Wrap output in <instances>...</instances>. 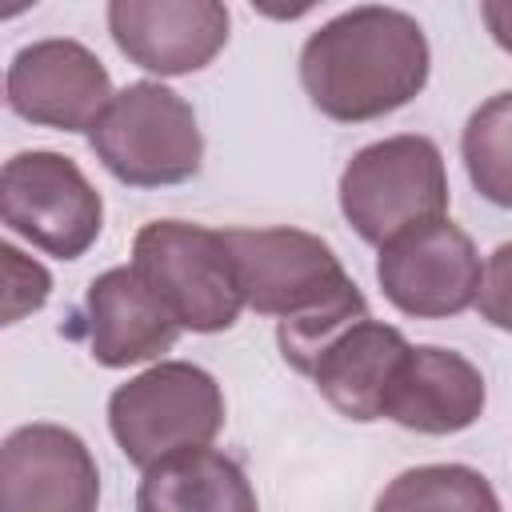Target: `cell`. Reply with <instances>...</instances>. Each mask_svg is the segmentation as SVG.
Returning <instances> with one entry per match:
<instances>
[{
	"mask_svg": "<svg viewBox=\"0 0 512 512\" xmlns=\"http://www.w3.org/2000/svg\"><path fill=\"white\" fill-rule=\"evenodd\" d=\"M244 304L280 316V356L300 372L340 328L368 316V304L336 252L300 228H224Z\"/></svg>",
	"mask_w": 512,
	"mask_h": 512,
	"instance_id": "cell-1",
	"label": "cell"
},
{
	"mask_svg": "<svg viewBox=\"0 0 512 512\" xmlns=\"http://www.w3.org/2000/svg\"><path fill=\"white\" fill-rule=\"evenodd\" d=\"M428 80L424 28L384 4H360L304 40L300 84L308 100L340 124H360L404 108Z\"/></svg>",
	"mask_w": 512,
	"mask_h": 512,
	"instance_id": "cell-2",
	"label": "cell"
},
{
	"mask_svg": "<svg viewBox=\"0 0 512 512\" xmlns=\"http://www.w3.org/2000/svg\"><path fill=\"white\" fill-rule=\"evenodd\" d=\"M132 268L180 332H224L244 308L224 232L188 220H152L132 240Z\"/></svg>",
	"mask_w": 512,
	"mask_h": 512,
	"instance_id": "cell-3",
	"label": "cell"
},
{
	"mask_svg": "<svg viewBox=\"0 0 512 512\" xmlns=\"http://www.w3.org/2000/svg\"><path fill=\"white\" fill-rule=\"evenodd\" d=\"M96 160L132 188H164L200 172L204 140L192 104L152 80L112 96L100 124L88 132Z\"/></svg>",
	"mask_w": 512,
	"mask_h": 512,
	"instance_id": "cell-4",
	"label": "cell"
},
{
	"mask_svg": "<svg viewBox=\"0 0 512 512\" xmlns=\"http://www.w3.org/2000/svg\"><path fill=\"white\" fill-rule=\"evenodd\" d=\"M448 208L444 156L428 136H388L360 148L340 176V212L368 244L440 220Z\"/></svg>",
	"mask_w": 512,
	"mask_h": 512,
	"instance_id": "cell-5",
	"label": "cell"
},
{
	"mask_svg": "<svg viewBox=\"0 0 512 512\" xmlns=\"http://www.w3.org/2000/svg\"><path fill=\"white\" fill-rule=\"evenodd\" d=\"M224 424L220 384L184 360H160L120 384L108 400V428L136 468L184 448H208Z\"/></svg>",
	"mask_w": 512,
	"mask_h": 512,
	"instance_id": "cell-6",
	"label": "cell"
},
{
	"mask_svg": "<svg viewBox=\"0 0 512 512\" xmlns=\"http://www.w3.org/2000/svg\"><path fill=\"white\" fill-rule=\"evenodd\" d=\"M0 216L48 256L76 260L100 236L104 204L76 160L60 152H20L0 172Z\"/></svg>",
	"mask_w": 512,
	"mask_h": 512,
	"instance_id": "cell-7",
	"label": "cell"
},
{
	"mask_svg": "<svg viewBox=\"0 0 512 512\" xmlns=\"http://www.w3.org/2000/svg\"><path fill=\"white\" fill-rule=\"evenodd\" d=\"M480 256L472 236L448 216L416 224L388 240L376 260V280L384 296L416 320H444L476 304Z\"/></svg>",
	"mask_w": 512,
	"mask_h": 512,
	"instance_id": "cell-8",
	"label": "cell"
},
{
	"mask_svg": "<svg viewBox=\"0 0 512 512\" xmlns=\"http://www.w3.org/2000/svg\"><path fill=\"white\" fill-rule=\"evenodd\" d=\"M8 108L44 128L92 132L112 104V80L104 64L80 40H36L8 64Z\"/></svg>",
	"mask_w": 512,
	"mask_h": 512,
	"instance_id": "cell-9",
	"label": "cell"
},
{
	"mask_svg": "<svg viewBox=\"0 0 512 512\" xmlns=\"http://www.w3.org/2000/svg\"><path fill=\"white\" fill-rule=\"evenodd\" d=\"M100 472L60 424H24L0 448V512H96Z\"/></svg>",
	"mask_w": 512,
	"mask_h": 512,
	"instance_id": "cell-10",
	"label": "cell"
},
{
	"mask_svg": "<svg viewBox=\"0 0 512 512\" xmlns=\"http://www.w3.org/2000/svg\"><path fill=\"white\" fill-rule=\"evenodd\" d=\"M108 28L116 48L156 76H184L224 48L228 8L216 0H112Z\"/></svg>",
	"mask_w": 512,
	"mask_h": 512,
	"instance_id": "cell-11",
	"label": "cell"
},
{
	"mask_svg": "<svg viewBox=\"0 0 512 512\" xmlns=\"http://www.w3.org/2000/svg\"><path fill=\"white\" fill-rule=\"evenodd\" d=\"M76 332L88 340L96 364L128 368L164 356L176 344L180 324L128 264V268H108L88 284L84 308L76 316Z\"/></svg>",
	"mask_w": 512,
	"mask_h": 512,
	"instance_id": "cell-12",
	"label": "cell"
},
{
	"mask_svg": "<svg viewBox=\"0 0 512 512\" xmlns=\"http://www.w3.org/2000/svg\"><path fill=\"white\" fill-rule=\"evenodd\" d=\"M408 348L412 344L404 340L400 328L364 316V320L340 328L332 340H324L300 372L316 380L320 396L340 416L368 424V420L384 416L392 376H396Z\"/></svg>",
	"mask_w": 512,
	"mask_h": 512,
	"instance_id": "cell-13",
	"label": "cell"
},
{
	"mask_svg": "<svg viewBox=\"0 0 512 512\" xmlns=\"http://www.w3.org/2000/svg\"><path fill=\"white\" fill-rule=\"evenodd\" d=\"M480 412H484V376L472 360L432 344L404 352L384 400L388 420L424 436H452L472 428Z\"/></svg>",
	"mask_w": 512,
	"mask_h": 512,
	"instance_id": "cell-14",
	"label": "cell"
},
{
	"mask_svg": "<svg viewBox=\"0 0 512 512\" xmlns=\"http://www.w3.org/2000/svg\"><path fill=\"white\" fill-rule=\"evenodd\" d=\"M136 512H260L244 468L216 448H184L144 468Z\"/></svg>",
	"mask_w": 512,
	"mask_h": 512,
	"instance_id": "cell-15",
	"label": "cell"
},
{
	"mask_svg": "<svg viewBox=\"0 0 512 512\" xmlns=\"http://www.w3.org/2000/svg\"><path fill=\"white\" fill-rule=\"evenodd\" d=\"M376 512H500V500L468 464H420L380 492Z\"/></svg>",
	"mask_w": 512,
	"mask_h": 512,
	"instance_id": "cell-16",
	"label": "cell"
},
{
	"mask_svg": "<svg viewBox=\"0 0 512 512\" xmlns=\"http://www.w3.org/2000/svg\"><path fill=\"white\" fill-rule=\"evenodd\" d=\"M460 152L476 192L500 208H512V92L484 100L468 116Z\"/></svg>",
	"mask_w": 512,
	"mask_h": 512,
	"instance_id": "cell-17",
	"label": "cell"
},
{
	"mask_svg": "<svg viewBox=\"0 0 512 512\" xmlns=\"http://www.w3.org/2000/svg\"><path fill=\"white\" fill-rule=\"evenodd\" d=\"M0 264H4V324H16L24 312H36L48 300L52 276L36 260L20 256L12 244H0Z\"/></svg>",
	"mask_w": 512,
	"mask_h": 512,
	"instance_id": "cell-18",
	"label": "cell"
},
{
	"mask_svg": "<svg viewBox=\"0 0 512 512\" xmlns=\"http://www.w3.org/2000/svg\"><path fill=\"white\" fill-rule=\"evenodd\" d=\"M476 308L488 324L512 332V240L500 244L480 276V292H476Z\"/></svg>",
	"mask_w": 512,
	"mask_h": 512,
	"instance_id": "cell-19",
	"label": "cell"
},
{
	"mask_svg": "<svg viewBox=\"0 0 512 512\" xmlns=\"http://www.w3.org/2000/svg\"><path fill=\"white\" fill-rule=\"evenodd\" d=\"M480 16H484L492 40H496L504 52H512V0H484V4H480Z\"/></svg>",
	"mask_w": 512,
	"mask_h": 512,
	"instance_id": "cell-20",
	"label": "cell"
}]
</instances>
